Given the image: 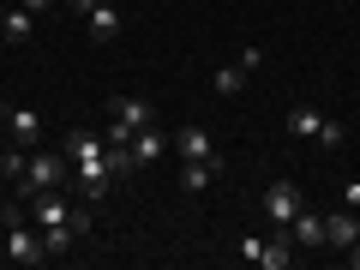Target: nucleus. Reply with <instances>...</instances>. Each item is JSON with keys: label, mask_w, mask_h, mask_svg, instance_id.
<instances>
[{"label": "nucleus", "mask_w": 360, "mask_h": 270, "mask_svg": "<svg viewBox=\"0 0 360 270\" xmlns=\"http://www.w3.org/2000/svg\"><path fill=\"white\" fill-rule=\"evenodd\" d=\"M295 210H300V186H295V180H270V186H264V217L276 222V229H288Z\"/></svg>", "instance_id": "7"}, {"label": "nucleus", "mask_w": 360, "mask_h": 270, "mask_svg": "<svg viewBox=\"0 0 360 270\" xmlns=\"http://www.w3.org/2000/svg\"><path fill=\"white\" fill-rule=\"evenodd\" d=\"M258 252H264V240H258V234H246V240H234V258H246V264H258Z\"/></svg>", "instance_id": "19"}, {"label": "nucleus", "mask_w": 360, "mask_h": 270, "mask_svg": "<svg viewBox=\"0 0 360 270\" xmlns=\"http://www.w3.org/2000/svg\"><path fill=\"white\" fill-rule=\"evenodd\" d=\"M342 205H348V210H360V180H348V186H342Z\"/></svg>", "instance_id": "21"}, {"label": "nucleus", "mask_w": 360, "mask_h": 270, "mask_svg": "<svg viewBox=\"0 0 360 270\" xmlns=\"http://www.w3.org/2000/svg\"><path fill=\"white\" fill-rule=\"evenodd\" d=\"M168 144H174V132H162V127L150 120V127H144L139 139H132V168H150V162H162V156H168Z\"/></svg>", "instance_id": "10"}, {"label": "nucleus", "mask_w": 360, "mask_h": 270, "mask_svg": "<svg viewBox=\"0 0 360 270\" xmlns=\"http://www.w3.org/2000/svg\"><path fill=\"white\" fill-rule=\"evenodd\" d=\"M30 37H37V13H25V6H6V13H0V42H6V49H25Z\"/></svg>", "instance_id": "12"}, {"label": "nucleus", "mask_w": 360, "mask_h": 270, "mask_svg": "<svg viewBox=\"0 0 360 270\" xmlns=\"http://www.w3.org/2000/svg\"><path fill=\"white\" fill-rule=\"evenodd\" d=\"M6 139L25 144V150H37L42 144V115L37 108H6Z\"/></svg>", "instance_id": "11"}, {"label": "nucleus", "mask_w": 360, "mask_h": 270, "mask_svg": "<svg viewBox=\"0 0 360 270\" xmlns=\"http://www.w3.org/2000/svg\"><path fill=\"white\" fill-rule=\"evenodd\" d=\"M354 240H360V217H354V210H336V217H324V246H330V252H348Z\"/></svg>", "instance_id": "13"}, {"label": "nucleus", "mask_w": 360, "mask_h": 270, "mask_svg": "<svg viewBox=\"0 0 360 270\" xmlns=\"http://www.w3.org/2000/svg\"><path fill=\"white\" fill-rule=\"evenodd\" d=\"M25 162H30V150H25V144H6V150H0V174L13 180V186L25 180Z\"/></svg>", "instance_id": "16"}, {"label": "nucleus", "mask_w": 360, "mask_h": 270, "mask_svg": "<svg viewBox=\"0 0 360 270\" xmlns=\"http://www.w3.org/2000/svg\"><path fill=\"white\" fill-rule=\"evenodd\" d=\"M324 120H330V115H319L312 103H295V108H288V132H295V139H319Z\"/></svg>", "instance_id": "14"}, {"label": "nucleus", "mask_w": 360, "mask_h": 270, "mask_svg": "<svg viewBox=\"0 0 360 270\" xmlns=\"http://www.w3.org/2000/svg\"><path fill=\"white\" fill-rule=\"evenodd\" d=\"M240 90H246L240 60H234V66H217V96H240Z\"/></svg>", "instance_id": "17"}, {"label": "nucleus", "mask_w": 360, "mask_h": 270, "mask_svg": "<svg viewBox=\"0 0 360 270\" xmlns=\"http://www.w3.org/2000/svg\"><path fill=\"white\" fill-rule=\"evenodd\" d=\"M288 240H295V252H319V246H324V210L300 205L295 222H288Z\"/></svg>", "instance_id": "9"}, {"label": "nucleus", "mask_w": 360, "mask_h": 270, "mask_svg": "<svg viewBox=\"0 0 360 270\" xmlns=\"http://www.w3.org/2000/svg\"><path fill=\"white\" fill-rule=\"evenodd\" d=\"M0 229H6V258H13V264H42V234L30 229L25 222V205H6L0 210Z\"/></svg>", "instance_id": "3"}, {"label": "nucleus", "mask_w": 360, "mask_h": 270, "mask_svg": "<svg viewBox=\"0 0 360 270\" xmlns=\"http://www.w3.org/2000/svg\"><path fill=\"white\" fill-rule=\"evenodd\" d=\"M168 150H174L180 162H222V156H217V139H210L205 127H180Z\"/></svg>", "instance_id": "8"}, {"label": "nucleus", "mask_w": 360, "mask_h": 270, "mask_svg": "<svg viewBox=\"0 0 360 270\" xmlns=\"http://www.w3.org/2000/svg\"><path fill=\"white\" fill-rule=\"evenodd\" d=\"M150 120H156V108L144 103V96H108V132H103V144H127V150H132V139H139Z\"/></svg>", "instance_id": "2"}, {"label": "nucleus", "mask_w": 360, "mask_h": 270, "mask_svg": "<svg viewBox=\"0 0 360 270\" xmlns=\"http://www.w3.org/2000/svg\"><path fill=\"white\" fill-rule=\"evenodd\" d=\"M60 150L72 156V174H78V193H84V205H103V198L115 193V174H108V144L96 139V132L72 127Z\"/></svg>", "instance_id": "1"}, {"label": "nucleus", "mask_w": 360, "mask_h": 270, "mask_svg": "<svg viewBox=\"0 0 360 270\" xmlns=\"http://www.w3.org/2000/svg\"><path fill=\"white\" fill-rule=\"evenodd\" d=\"M312 144H324V150H342V144H348V127H342V120H324V132H319Z\"/></svg>", "instance_id": "18"}, {"label": "nucleus", "mask_w": 360, "mask_h": 270, "mask_svg": "<svg viewBox=\"0 0 360 270\" xmlns=\"http://www.w3.org/2000/svg\"><path fill=\"white\" fill-rule=\"evenodd\" d=\"M18 6H25V13H54L60 0H18Z\"/></svg>", "instance_id": "22"}, {"label": "nucleus", "mask_w": 360, "mask_h": 270, "mask_svg": "<svg viewBox=\"0 0 360 270\" xmlns=\"http://www.w3.org/2000/svg\"><path fill=\"white\" fill-rule=\"evenodd\" d=\"M258 66H264V49H258V42H246V49H240V72H246V78H252V72H258Z\"/></svg>", "instance_id": "20"}, {"label": "nucleus", "mask_w": 360, "mask_h": 270, "mask_svg": "<svg viewBox=\"0 0 360 270\" xmlns=\"http://www.w3.org/2000/svg\"><path fill=\"white\" fill-rule=\"evenodd\" d=\"M342 264H348V270H360V240H354V246L342 252Z\"/></svg>", "instance_id": "23"}, {"label": "nucleus", "mask_w": 360, "mask_h": 270, "mask_svg": "<svg viewBox=\"0 0 360 270\" xmlns=\"http://www.w3.org/2000/svg\"><path fill=\"white\" fill-rule=\"evenodd\" d=\"M217 174H222V162H180V186H186V193H210Z\"/></svg>", "instance_id": "15"}, {"label": "nucleus", "mask_w": 360, "mask_h": 270, "mask_svg": "<svg viewBox=\"0 0 360 270\" xmlns=\"http://www.w3.org/2000/svg\"><path fill=\"white\" fill-rule=\"evenodd\" d=\"M66 174H72V156H49V150H37L25 162V180H18V198H37V193H49V186H66Z\"/></svg>", "instance_id": "4"}, {"label": "nucleus", "mask_w": 360, "mask_h": 270, "mask_svg": "<svg viewBox=\"0 0 360 270\" xmlns=\"http://www.w3.org/2000/svg\"><path fill=\"white\" fill-rule=\"evenodd\" d=\"M30 205H37V229H49V222H78V229L90 234V210H78L72 198L60 193V186H49V193H37Z\"/></svg>", "instance_id": "6"}, {"label": "nucleus", "mask_w": 360, "mask_h": 270, "mask_svg": "<svg viewBox=\"0 0 360 270\" xmlns=\"http://www.w3.org/2000/svg\"><path fill=\"white\" fill-rule=\"evenodd\" d=\"M66 6H72V13L84 18V30H90L96 42H103V49H108V42H120V25H127V18H120V6H115V0H66Z\"/></svg>", "instance_id": "5"}]
</instances>
